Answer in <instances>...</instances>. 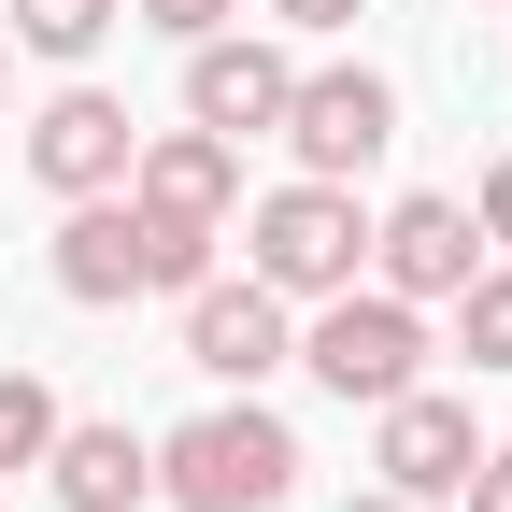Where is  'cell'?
I'll return each instance as SVG.
<instances>
[{"instance_id": "6da1fadb", "label": "cell", "mask_w": 512, "mask_h": 512, "mask_svg": "<svg viewBox=\"0 0 512 512\" xmlns=\"http://www.w3.org/2000/svg\"><path fill=\"white\" fill-rule=\"evenodd\" d=\"M157 498L171 512H271V498H299V427L256 384H228L214 413H185L157 441Z\"/></svg>"}, {"instance_id": "7a4b0ae2", "label": "cell", "mask_w": 512, "mask_h": 512, "mask_svg": "<svg viewBox=\"0 0 512 512\" xmlns=\"http://www.w3.org/2000/svg\"><path fill=\"white\" fill-rule=\"evenodd\" d=\"M242 271L271 285V299H328V285H356V271H370V214H356V185L285 171L271 200L242 214Z\"/></svg>"}, {"instance_id": "3957f363", "label": "cell", "mask_w": 512, "mask_h": 512, "mask_svg": "<svg viewBox=\"0 0 512 512\" xmlns=\"http://www.w3.org/2000/svg\"><path fill=\"white\" fill-rule=\"evenodd\" d=\"M299 370L328 384L342 413H370V399H399V384H427V299H384L370 271L328 285V299H313V328H299Z\"/></svg>"}, {"instance_id": "277c9868", "label": "cell", "mask_w": 512, "mask_h": 512, "mask_svg": "<svg viewBox=\"0 0 512 512\" xmlns=\"http://www.w3.org/2000/svg\"><path fill=\"white\" fill-rule=\"evenodd\" d=\"M271 143H285L299 171L356 185V171H384V143H399V86H384L370 57H313V72L285 86V128H271Z\"/></svg>"}, {"instance_id": "5b68a950", "label": "cell", "mask_w": 512, "mask_h": 512, "mask_svg": "<svg viewBox=\"0 0 512 512\" xmlns=\"http://www.w3.org/2000/svg\"><path fill=\"white\" fill-rule=\"evenodd\" d=\"M285 86H299V57H285V29H200L185 43V128H214V143H271L285 128Z\"/></svg>"}, {"instance_id": "8992f818", "label": "cell", "mask_w": 512, "mask_h": 512, "mask_svg": "<svg viewBox=\"0 0 512 512\" xmlns=\"http://www.w3.org/2000/svg\"><path fill=\"white\" fill-rule=\"evenodd\" d=\"M185 370L200 384H271V370H299V299H271V285H185Z\"/></svg>"}, {"instance_id": "52a82bcc", "label": "cell", "mask_w": 512, "mask_h": 512, "mask_svg": "<svg viewBox=\"0 0 512 512\" xmlns=\"http://www.w3.org/2000/svg\"><path fill=\"white\" fill-rule=\"evenodd\" d=\"M470 456H484V427H470V399H441V384H399V399H370V470L399 484L413 512H441L470 484Z\"/></svg>"}, {"instance_id": "ba28073f", "label": "cell", "mask_w": 512, "mask_h": 512, "mask_svg": "<svg viewBox=\"0 0 512 512\" xmlns=\"http://www.w3.org/2000/svg\"><path fill=\"white\" fill-rule=\"evenodd\" d=\"M470 271H484V228H470V200L413 185V200H384V214H370V285H384V299H456Z\"/></svg>"}, {"instance_id": "9c48e42d", "label": "cell", "mask_w": 512, "mask_h": 512, "mask_svg": "<svg viewBox=\"0 0 512 512\" xmlns=\"http://www.w3.org/2000/svg\"><path fill=\"white\" fill-rule=\"evenodd\" d=\"M43 271H57V299H72V313H128V299H143V200H128V185H100V200H57Z\"/></svg>"}, {"instance_id": "30bf717a", "label": "cell", "mask_w": 512, "mask_h": 512, "mask_svg": "<svg viewBox=\"0 0 512 512\" xmlns=\"http://www.w3.org/2000/svg\"><path fill=\"white\" fill-rule=\"evenodd\" d=\"M128 143H143V128H128L114 86H57L29 114V185L43 200H100V185H128Z\"/></svg>"}, {"instance_id": "8fae6325", "label": "cell", "mask_w": 512, "mask_h": 512, "mask_svg": "<svg viewBox=\"0 0 512 512\" xmlns=\"http://www.w3.org/2000/svg\"><path fill=\"white\" fill-rule=\"evenodd\" d=\"M128 200L171 214V228H228L242 214V143H214V128H143L128 143Z\"/></svg>"}, {"instance_id": "7c38bea8", "label": "cell", "mask_w": 512, "mask_h": 512, "mask_svg": "<svg viewBox=\"0 0 512 512\" xmlns=\"http://www.w3.org/2000/svg\"><path fill=\"white\" fill-rule=\"evenodd\" d=\"M43 484H57V512H143L157 498V441L128 427V413H57Z\"/></svg>"}, {"instance_id": "4fadbf2b", "label": "cell", "mask_w": 512, "mask_h": 512, "mask_svg": "<svg viewBox=\"0 0 512 512\" xmlns=\"http://www.w3.org/2000/svg\"><path fill=\"white\" fill-rule=\"evenodd\" d=\"M441 313H456V356H470L484 384H512V256H484V271L441 299Z\"/></svg>"}, {"instance_id": "5bb4252c", "label": "cell", "mask_w": 512, "mask_h": 512, "mask_svg": "<svg viewBox=\"0 0 512 512\" xmlns=\"http://www.w3.org/2000/svg\"><path fill=\"white\" fill-rule=\"evenodd\" d=\"M0 15H15V43H29V57L86 72V57L114 43V15H128V0H0Z\"/></svg>"}, {"instance_id": "9a60e30c", "label": "cell", "mask_w": 512, "mask_h": 512, "mask_svg": "<svg viewBox=\"0 0 512 512\" xmlns=\"http://www.w3.org/2000/svg\"><path fill=\"white\" fill-rule=\"evenodd\" d=\"M43 441H57V384L0 370V470H43Z\"/></svg>"}, {"instance_id": "2e32d148", "label": "cell", "mask_w": 512, "mask_h": 512, "mask_svg": "<svg viewBox=\"0 0 512 512\" xmlns=\"http://www.w3.org/2000/svg\"><path fill=\"white\" fill-rule=\"evenodd\" d=\"M214 242H228V228H171V214H143V285H171V299L214 285Z\"/></svg>"}, {"instance_id": "e0dca14e", "label": "cell", "mask_w": 512, "mask_h": 512, "mask_svg": "<svg viewBox=\"0 0 512 512\" xmlns=\"http://www.w3.org/2000/svg\"><path fill=\"white\" fill-rule=\"evenodd\" d=\"M256 15H271V29H285V43H342V29H356V15H370V0H256Z\"/></svg>"}, {"instance_id": "ac0fdd59", "label": "cell", "mask_w": 512, "mask_h": 512, "mask_svg": "<svg viewBox=\"0 0 512 512\" xmlns=\"http://www.w3.org/2000/svg\"><path fill=\"white\" fill-rule=\"evenodd\" d=\"M128 15L171 29V43H200V29H228V15H242V0H128Z\"/></svg>"}, {"instance_id": "d6986e66", "label": "cell", "mask_w": 512, "mask_h": 512, "mask_svg": "<svg viewBox=\"0 0 512 512\" xmlns=\"http://www.w3.org/2000/svg\"><path fill=\"white\" fill-rule=\"evenodd\" d=\"M456 512H512V441H484V456H470V484H456Z\"/></svg>"}, {"instance_id": "ffe728a7", "label": "cell", "mask_w": 512, "mask_h": 512, "mask_svg": "<svg viewBox=\"0 0 512 512\" xmlns=\"http://www.w3.org/2000/svg\"><path fill=\"white\" fill-rule=\"evenodd\" d=\"M470 228H484V256H512V157H484V200H470Z\"/></svg>"}, {"instance_id": "44dd1931", "label": "cell", "mask_w": 512, "mask_h": 512, "mask_svg": "<svg viewBox=\"0 0 512 512\" xmlns=\"http://www.w3.org/2000/svg\"><path fill=\"white\" fill-rule=\"evenodd\" d=\"M342 512H413V498H399V484H356V498H342Z\"/></svg>"}, {"instance_id": "7402d4cb", "label": "cell", "mask_w": 512, "mask_h": 512, "mask_svg": "<svg viewBox=\"0 0 512 512\" xmlns=\"http://www.w3.org/2000/svg\"><path fill=\"white\" fill-rule=\"evenodd\" d=\"M0 100H15V43H0Z\"/></svg>"}]
</instances>
